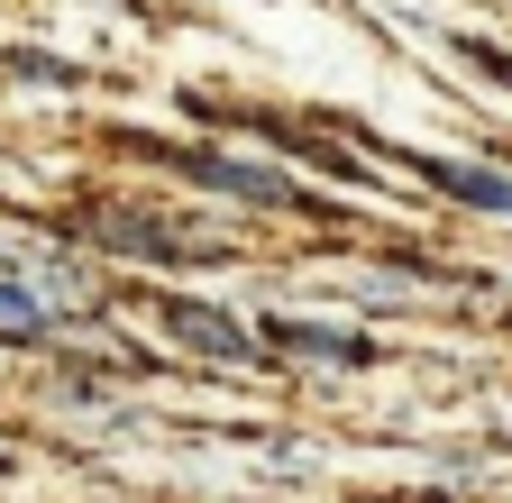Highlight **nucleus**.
<instances>
[{
	"mask_svg": "<svg viewBox=\"0 0 512 503\" xmlns=\"http://www.w3.org/2000/svg\"><path fill=\"white\" fill-rule=\"evenodd\" d=\"M183 174H202V183H220V193H238V202H275V211H320L293 174H266V165H238V156H183Z\"/></svg>",
	"mask_w": 512,
	"mask_h": 503,
	"instance_id": "f257e3e1",
	"label": "nucleus"
},
{
	"mask_svg": "<svg viewBox=\"0 0 512 503\" xmlns=\"http://www.w3.org/2000/svg\"><path fill=\"white\" fill-rule=\"evenodd\" d=\"M156 311H165V330H174V339L211 348V357H247V330L229 321V311H211V302H183V293H174V302H156Z\"/></svg>",
	"mask_w": 512,
	"mask_h": 503,
	"instance_id": "f03ea898",
	"label": "nucleus"
},
{
	"mask_svg": "<svg viewBox=\"0 0 512 503\" xmlns=\"http://www.w3.org/2000/svg\"><path fill=\"white\" fill-rule=\"evenodd\" d=\"M421 183H439V193H458L476 211H512V174H485V165H458V156H421Z\"/></svg>",
	"mask_w": 512,
	"mask_h": 503,
	"instance_id": "7ed1b4c3",
	"label": "nucleus"
},
{
	"mask_svg": "<svg viewBox=\"0 0 512 503\" xmlns=\"http://www.w3.org/2000/svg\"><path fill=\"white\" fill-rule=\"evenodd\" d=\"M266 339L275 348H302V357H366V339H348V330H302V321H275Z\"/></svg>",
	"mask_w": 512,
	"mask_h": 503,
	"instance_id": "20e7f679",
	"label": "nucleus"
},
{
	"mask_svg": "<svg viewBox=\"0 0 512 503\" xmlns=\"http://www.w3.org/2000/svg\"><path fill=\"white\" fill-rule=\"evenodd\" d=\"M0 339H46V311H37L19 284H0Z\"/></svg>",
	"mask_w": 512,
	"mask_h": 503,
	"instance_id": "39448f33",
	"label": "nucleus"
}]
</instances>
